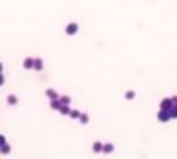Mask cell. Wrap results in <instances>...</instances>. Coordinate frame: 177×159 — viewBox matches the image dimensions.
<instances>
[{
  "label": "cell",
  "mask_w": 177,
  "mask_h": 159,
  "mask_svg": "<svg viewBox=\"0 0 177 159\" xmlns=\"http://www.w3.org/2000/svg\"><path fill=\"white\" fill-rule=\"evenodd\" d=\"M169 114H171V119H176L177 118V103H174V106L169 109Z\"/></svg>",
  "instance_id": "obj_13"
},
{
  "label": "cell",
  "mask_w": 177,
  "mask_h": 159,
  "mask_svg": "<svg viewBox=\"0 0 177 159\" xmlns=\"http://www.w3.org/2000/svg\"><path fill=\"white\" fill-rule=\"evenodd\" d=\"M45 95H46L48 98H50V101H53V99H60V96H58V93H56L55 90H53V88H48V90L45 91Z\"/></svg>",
  "instance_id": "obj_4"
},
{
  "label": "cell",
  "mask_w": 177,
  "mask_h": 159,
  "mask_svg": "<svg viewBox=\"0 0 177 159\" xmlns=\"http://www.w3.org/2000/svg\"><path fill=\"white\" fill-rule=\"evenodd\" d=\"M124 98H126V99H134V98H136V91H134V90H127Z\"/></svg>",
  "instance_id": "obj_15"
},
{
  "label": "cell",
  "mask_w": 177,
  "mask_h": 159,
  "mask_svg": "<svg viewBox=\"0 0 177 159\" xmlns=\"http://www.w3.org/2000/svg\"><path fill=\"white\" fill-rule=\"evenodd\" d=\"M103 148H104V144L99 143V141H94V143H93V151H94V153H103Z\"/></svg>",
  "instance_id": "obj_6"
},
{
  "label": "cell",
  "mask_w": 177,
  "mask_h": 159,
  "mask_svg": "<svg viewBox=\"0 0 177 159\" xmlns=\"http://www.w3.org/2000/svg\"><path fill=\"white\" fill-rule=\"evenodd\" d=\"M80 123H81V124H88V123H90V116H88V113H81Z\"/></svg>",
  "instance_id": "obj_14"
},
{
  "label": "cell",
  "mask_w": 177,
  "mask_h": 159,
  "mask_svg": "<svg viewBox=\"0 0 177 159\" xmlns=\"http://www.w3.org/2000/svg\"><path fill=\"white\" fill-rule=\"evenodd\" d=\"M33 70H36V71H41V70H43V60H41V58H35Z\"/></svg>",
  "instance_id": "obj_7"
},
{
  "label": "cell",
  "mask_w": 177,
  "mask_h": 159,
  "mask_svg": "<svg viewBox=\"0 0 177 159\" xmlns=\"http://www.w3.org/2000/svg\"><path fill=\"white\" fill-rule=\"evenodd\" d=\"M159 106H161V108H159L161 111H169V109L174 106V98H164Z\"/></svg>",
  "instance_id": "obj_2"
},
{
  "label": "cell",
  "mask_w": 177,
  "mask_h": 159,
  "mask_svg": "<svg viewBox=\"0 0 177 159\" xmlns=\"http://www.w3.org/2000/svg\"><path fill=\"white\" fill-rule=\"evenodd\" d=\"M60 113H61V114H68V116H70L71 108H70V106H65V104H63V106L60 108Z\"/></svg>",
  "instance_id": "obj_17"
},
{
  "label": "cell",
  "mask_w": 177,
  "mask_h": 159,
  "mask_svg": "<svg viewBox=\"0 0 177 159\" xmlns=\"http://www.w3.org/2000/svg\"><path fill=\"white\" fill-rule=\"evenodd\" d=\"M7 103L13 106V104H17V103H18V98H17L15 95H8V96H7Z\"/></svg>",
  "instance_id": "obj_12"
},
{
  "label": "cell",
  "mask_w": 177,
  "mask_h": 159,
  "mask_svg": "<svg viewBox=\"0 0 177 159\" xmlns=\"http://www.w3.org/2000/svg\"><path fill=\"white\" fill-rule=\"evenodd\" d=\"M157 119L161 121V123H167L169 119H171V114H169V111H157Z\"/></svg>",
  "instance_id": "obj_3"
},
{
  "label": "cell",
  "mask_w": 177,
  "mask_h": 159,
  "mask_svg": "<svg viewBox=\"0 0 177 159\" xmlns=\"http://www.w3.org/2000/svg\"><path fill=\"white\" fill-rule=\"evenodd\" d=\"M10 151H12V146L8 143H3V144H2V148H0V153H2V154H8Z\"/></svg>",
  "instance_id": "obj_10"
},
{
  "label": "cell",
  "mask_w": 177,
  "mask_h": 159,
  "mask_svg": "<svg viewBox=\"0 0 177 159\" xmlns=\"http://www.w3.org/2000/svg\"><path fill=\"white\" fill-rule=\"evenodd\" d=\"M114 151V144L113 143H104V148H103V153L104 154H109Z\"/></svg>",
  "instance_id": "obj_8"
},
{
  "label": "cell",
  "mask_w": 177,
  "mask_h": 159,
  "mask_svg": "<svg viewBox=\"0 0 177 159\" xmlns=\"http://www.w3.org/2000/svg\"><path fill=\"white\" fill-rule=\"evenodd\" d=\"M60 101H61V104L70 106V104H71V98L68 96V95H63V96H60Z\"/></svg>",
  "instance_id": "obj_11"
},
{
  "label": "cell",
  "mask_w": 177,
  "mask_h": 159,
  "mask_svg": "<svg viewBox=\"0 0 177 159\" xmlns=\"http://www.w3.org/2000/svg\"><path fill=\"white\" fill-rule=\"evenodd\" d=\"M80 116H81V113L78 111V109H71L70 118H73V119H80Z\"/></svg>",
  "instance_id": "obj_16"
},
{
  "label": "cell",
  "mask_w": 177,
  "mask_h": 159,
  "mask_svg": "<svg viewBox=\"0 0 177 159\" xmlns=\"http://www.w3.org/2000/svg\"><path fill=\"white\" fill-rule=\"evenodd\" d=\"M78 30H80V25H78L76 22H70V23L65 27L66 35H76V33H78Z\"/></svg>",
  "instance_id": "obj_1"
},
{
  "label": "cell",
  "mask_w": 177,
  "mask_h": 159,
  "mask_svg": "<svg viewBox=\"0 0 177 159\" xmlns=\"http://www.w3.org/2000/svg\"><path fill=\"white\" fill-rule=\"evenodd\" d=\"M33 65H35V58H25L23 60V68H27V70H31L33 68Z\"/></svg>",
  "instance_id": "obj_5"
},
{
  "label": "cell",
  "mask_w": 177,
  "mask_h": 159,
  "mask_svg": "<svg viewBox=\"0 0 177 159\" xmlns=\"http://www.w3.org/2000/svg\"><path fill=\"white\" fill-rule=\"evenodd\" d=\"M61 106H63V104H61L60 99H53V101H50V108L51 109H58V111H60Z\"/></svg>",
  "instance_id": "obj_9"
}]
</instances>
